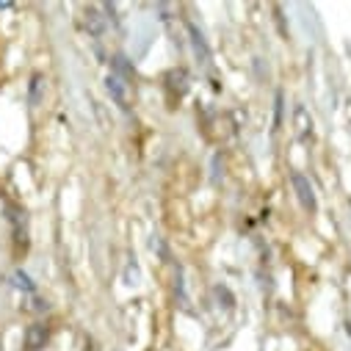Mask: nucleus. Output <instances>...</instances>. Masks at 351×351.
Listing matches in <instances>:
<instances>
[{"mask_svg": "<svg viewBox=\"0 0 351 351\" xmlns=\"http://www.w3.org/2000/svg\"><path fill=\"white\" fill-rule=\"evenodd\" d=\"M291 183H293V191H296L299 202H302L307 210H315V208H318L315 191H313V186H310V180L304 178V174H302V171H293V174H291Z\"/></svg>", "mask_w": 351, "mask_h": 351, "instance_id": "2", "label": "nucleus"}, {"mask_svg": "<svg viewBox=\"0 0 351 351\" xmlns=\"http://www.w3.org/2000/svg\"><path fill=\"white\" fill-rule=\"evenodd\" d=\"M189 36H191V45H194V53H197L199 64L202 66H210V47L205 42V36L197 31V25H191V23H189Z\"/></svg>", "mask_w": 351, "mask_h": 351, "instance_id": "3", "label": "nucleus"}, {"mask_svg": "<svg viewBox=\"0 0 351 351\" xmlns=\"http://www.w3.org/2000/svg\"><path fill=\"white\" fill-rule=\"evenodd\" d=\"M9 213H12V221H14L17 241H25V219H23V213H20L17 208H9Z\"/></svg>", "mask_w": 351, "mask_h": 351, "instance_id": "7", "label": "nucleus"}, {"mask_svg": "<svg viewBox=\"0 0 351 351\" xmlns=\"http://www.w3.org/2000/svg\"><path fill=\"white\" fill-rule=\"evenodd\" d=\"M106 89H108L111 100H114L122 111H128V108H130V83H128L125 77H119L117 72H111V75L106 77Z\"/></svg>", "mask_w": 351, "mask_h": 351, "instance_id": "1", "label": "nucleus"}, {"mask_svg": "<svg viewBox=\"0 0 351 351\" xmlns=\"http://www.w3.org/2000/svg\"><path fill=\"white\" fill-rule=\"evenodd\" d=\"M86 28L95 39H100L106 34V17H100V6H89L86 9Z\"/></svg>", "mask_w": 351, "mask_h": 351, "instance_id": "4", "label": "nucleus"}, {"mask_svg": "<svg viewBox=\"0 0 351 351\" xmlns=\"http://www.w3.org/2000/svg\"><path fill=\"white\" fill-rule=\"evenodd\" d=\"M39 86H42V77L36 75L34 83H31V103H39Z\"/></svg>", "mask_w": 351, "mask_h": 351, "instance_id": "10", "label": "nucleus"}, {"mask_svg": "<svg viewBox=\"0 0 351 351\" xmlns=\"http://www.w3.org/2000/svg\"><path fill=\"white\" fill-rule=\"evenodd\" d=\"M216 296H219V299H224V310H230V307H232V296H230V291H227L224 285H219V288H216Z\"/></svg>", "mask_w": 351, "mask_h": 351, "instance_id": "9", "label": "nucleus"}, {"mask_svg": "<svg viewBox=\"0 0 351 351\" xmlns=\"http://www.w3.org/2000/svg\"><path fill=\"white\" fill-rule=\"evenodd\" d=\"M14 285H17V288H25V291H34V282H31L28 274H23V271H14Z\"/></svg>", "mask_w": 351, "mask_h": 351, "instance_id": "8", "label": "nucleus"}, {"mask_svg": "<svg viewBox=\"0 0 351 351\" xmlns=\"http://www.w3.org/2000/svg\"><path fill=\"white\" fill-rule=\"evenodd\" d=\"M293 119H296V130H299V138H310L313 136V119H310V114L299 106L296 108V114H293Z\"/></svg>", "mask_w": 351, "mask_h": 351, "instance_id": "6", "label": "nucleus"}, {"mask_svg": "<svg viewBox=\"0 0 351 351\" xmlns=\"http://www.w3.org/2000/svg\"><path fill=\"white\" fill-rule=\"evenodd\" d=\"M45 337H47V329H45L42 324H34V326L28 329V340H25V348H28V351H39V348L45 346Z\"/></svg>", "mask_w": 351, "mask_h": 351, "instance_id": "5", "label": "nucleus"}]
</instances>
